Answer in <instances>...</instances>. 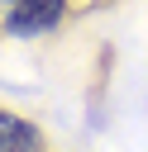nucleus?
Returning <instances> with one entry per match:
<instances>
[{
  "instance_id": "nucleus-1",
  "label": "nucleus",
  "mask_w": 148,
  "mask_h": 152,
  "mask_svg": "<svg viewBox=\"0 0 148 152\" xmlns=\"http://www.w3.org/2000/svg\"><path fill=\"white\" fill-rule=\"evenodd\" d=\"M62 14V0H0V19L14 33H38Z\"/></svg>"
},
{
  "instance_id": "nucleus-2",
  "label": "nucleus",
  "mask_w": 148,
  "mask_h": 152,
  "mask_svg": "<svg viewBox=\"0 0 148 152\" xmlns=\"http://www.w3.org/2000/svg\"><path fill=\"white\" fill-rule=\"evenodd\" d=\"M33 147H38V133H33L19 114L0 109V152H33Z\"/></svg>"
}]
</instances>
